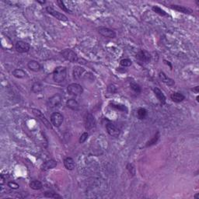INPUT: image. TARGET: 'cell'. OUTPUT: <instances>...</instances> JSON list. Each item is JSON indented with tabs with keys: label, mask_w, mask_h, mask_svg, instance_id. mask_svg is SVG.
I'll return each instance as SVG.
<instances>
[{
	"label": "cell",
	"mask_w": 199,
	"mask_h": 199,
	"mask_svg": "<svg viewBox=\"0 0 199 199\" xmlns=\"http://www.w3.org/2000/svg\"><path fill=\"white\" fill-rule=\"evenodd\" d=\"M84 124L86 130H91L94 128L96 125V121L94 116L92 114H86L84 117Z\"/></svg>",
	"instance_id": "5"
},
{
	"label": "cell",
	"mask_w": 199,
	"mask_h": 199,
	"mask_svg": "<svg viewBox=\"0 0 199 199\" xmlns=\"http://www.w3.org/2000/svg\"><path fill=\"white\" fill-rule=\"evenodd\" d=\"M130 86H131V90L134 92H135V93H140L142 92L141 86L139 84H137L136 83H135V82H131V83H130Z\"/></svg>",
	"instance_id": "28"
},
{
	"label": "cell",
	"mask_w": 199,
	"mask_h": 199,
	"mask_svg": "<svg viewBox=\"0 0 199 199\" xmlns=\"http://www.w3.org/2000/svg\"><path fill=\"white\" fill-rule=\"evenodd\" d=\"M85 72L84 68H83L82 67H76L74 68V71H73V76L74 78L79 80L82 77V76L83 75V72Z\"/></svg>",
	"instance_id": "22"
},
{
	"label": "cell",
	"mask_w": 199,
	"mask_h": 199,
	"mask_svg": "<svg viewBox=\"0 0 199 199\" xmlns=\"http://www.w3.org/2000/svg\"><path fill=\"white\" fill-rule=\"evenodd\" d=\"M57 3H58V6L60 7V9H61V10H63V11L66 12V13H69V14H71L72 11H71V10H68V9L67 8L66 6H65V4H64L63 1H61V0H58V1H57Z\"/></svg>",
	"instance_id": "32"
},
{
	"label": "cell",
	"mask_w": 199,
	"mask_h": 199,
	"mask_svg": "<svg viewBox=\"0 0 199 199\" xmlns=\"http://www.w3.org/2000/svg\"><path fill=\"white\" fill-rule=\"evenodd\" d=\"M194 198L199 199V193H197V194H195V195H194Z\"/></svg>",
	"instance_id": "39"
},
{
	"label": "cell",
	"mask_w": 199,
	"mask_h": 199,
	"mask_svg": "<svg viewBox=\"0 0 199 199\" xmlns=\"http://www.w3.org/2000/svg\"><path fill=\"white\" fill-rule=\"evenodd\" d=\"M61 55H62L64 58L70 62H78L79 57L77 54L73 52L71 49H65L61 52Z\"/></svg>",
	"instance_id": "2"
},
{
	"label": "cell",
	"mask_w": 199,
	"mask_h": 199,
	"mask_svg": "<svg viewBox=\"0 0 199 199\" xmlns=\"http://www.w3.org/2000/svg\"><path fill=\"white\" fill-rule=\"evenodd\" d=\"M43 88L44 86L41 83L39 82H35L31 86V91L34 93H38L43 90Z\"/></svg>",
	"instance_id": "21"
},
{
	"label": "cell",
	"mask_w": 199,
	"mask_h": 199,
	"mask_svg": "<svg viewBox=\"0 0 199 199\" xmlns=\"http://www.w3.org/2000/svg\"><path fill=\"white\" fill-rule=\"evenodd\" d=\"M192 90H193V91L196 92V93H198V91H199V86H196L195 88L193 89Z\"/></svg>",
	"instance_id": "38"
},
{
	"label": "cell",
	"mask_w": 199,
	"mask_h": 199,
	"mask_svg": "<svg viewBox=\"0 0 199 199\" xmlns=\"http://www.w3.org/2000/svg\"><path fill=\"white\" fill-rule=\"evenodd\" d=\"M63 115H61L59 112H55L51 116V121H52V124H53L54 126L56 127V128H58L61 125L62 122H63Z\"/></svg>",
	"instance_id": "9"
},
{
	"label": "cell",
	"mask_w": 199,
	"mask_h": 199,
	"mask_svg": "<svg viewBox=\"0 0 199 199\" xmlns=\"http://www.w3.org/2000/svg\"><path fill=\"white\" fill-rule=\"evenodd\" d=\"M15 48L17 52L20 53H25L30 51V46L28 43L23 41H18L15 45Z\"/></svg>",
	"instance_id": "10"
},
{
	"label": "cell",
	"mask_w": 199,
	"mask_h": 199,
	"mask_svg": "<svg viewBox=\"0 0 199 199\" xmlns=\"http://www.w3.org/2000/svg\"><path fill=\"white\" fill-rule=\"evenodd\" d=\"M67 91L70 95L80 96L83 93V88L79 83H71L67 87Z\"/></svg>",
	"instance_id": "3"
},
{
	"label": "cell",
	"mask_w": 199,
	"mask_h": 199,
	"mask_svg": "<svg viewBox=\"0 0 199 199\" xmlns=\"http://www.w3.org/2000/svg\"><path fill=\"white\" fill-rule=\"evenodd\" d=\"M111 107L115 109L118 110V111H121L122 112H128V108L126 107V106H124L123 104H120V103H111Z\"/></svg>",
	"instance_id": "26"
},
{
	"label": "cell",
	"mask_w": 199,
	"mask_h": 199,
	"mask_svg": "<svg viewBox=\"0 0 199 199\" xmlns=\"http://www.w3.org/2000/svg\"><path fill=\"white\" fill-rule=\"evenodd\" d=\"M12 74H13V76L14 77H16L17 79H22L26 76V72L23 69H20V68H16V69H14L13 71V72H12Z\"/></svg>",
	"instance_id": "23"
},
{
	"label": "cell",
	"mask_w": 199,
	"mask_h": 199,
	"mask_svg": "<svg viewBox=\"0 0 199 199\" xmlns=\"http://www.w3.org/2000/svg\"><path fill=\"white\" fill-rule=\"evenodd\" d=\"M136 59L141 64H148L151 60V55L146 51L142 50L136 55Z\"/></svg>",
	"instance_id": "4"
},
{
	"label": "cell",
	"mask_w": 199,
	"mask_h": 199,
	"mask_svg": "<svg viewBox=\"0 0 199 199\" xmlns=\"http://www.w3.org/2000/svg\"><path fill=\"white\" fill-rule=\"evenodd\" d=\"M153 91H154V93L156 97H157V99H159V101L162 104H165L166 101V96H165V95L163 94V92L161 91L159 88H154Z\"/></svg>",
	"instance_id": "16"
},
{
	"label": "cell",
	"mask_w": 199,
	"mask_h": 199,
	"mask_svg": "<svg viewBox=\"0 0 199 199\" xmlns=\"http://www.w3.org/2000/svg\"><path fill=\"white\" fill-rule=\"evenodd\" d=\"M137 114H138V117L139 119H145L146 115H147V111L145 108H139L138 110Z\"/></svg>",
	"instance_id": "29"
},
{
	"label": "cell",
	"mask_w": 199,
	"mask_h": 199,
	"mask_svg": "<svg viewBox=\"0 0 199 199\" xmlns=\"http://www.w3.org/2000/svg\"><path fill=\"white\" fill-rule=\"evenodd\" d=\"M64 165H65V167L68 170H74L75 166H76L74 159L72 157L65 158L64 159Z\"/></svg>",
	"instance_id": "18"
},
{
	"label": "cell",
	"mask_w": 199,
	"mask_h": 199,
	"mask_svg": "<svg viewBox=\"0 0 199 199\" xmlns=\"http://www.w3.org/2000/svg\"><path fill=\"white\" fill-rule=\"evenodd\" d=\"M67 77V68L64 66H58L53 72V80L55 83H61Z\"/></svg>",
	"instance_id": "1"
},
{
	"label": "cell",
	"mask_w": 199,
	"mask_h": 199,
	"mask_svg": "<svg viewBox=\"0 0 199 199\" xmlns=\"http://www.w3.org/2000/svg\"><path fill=\"white\" fill-rule=\"evenodd\" d=\"M171 9L173 10H176V11L181 12V13H183L184 14H191L192 13L190 9L187 8L185 6H178V5H172L171 6Z\"/></svg>",
	"instance_id": "20"
},
{
	"label": "cell",
	"mask_w": 199,
	"mask_h": 199,
	"mask_svg": "<svg viewBox=\"0 0 199 199\" xmlns=\"http://www.w3.org/2000/svg\"><path fill=\"white\" fill-rule=\"evenodd\" d=\"M29 185H30V188H31V189L35 190V191H37V190H41L42 188V187H43L42 183L39 181H32Z\"/></svg>",
	"instance_id": "24"
},
{
	"label": "cell",
	"mask_w": 199,
	"mask_h": 199,
	"mask_svg": "<svg viewBox=\"0 0 199 199\" xmlns=\"http://www.w3.org/2000/svg\"><path fill=\"white\" fill-rule=\"evenodd\" d=\"M46 11L48 14H49L50 15L53 16L55 18L58 19V20H61V21H67L68 20V17L63 14H61L59 12L56 11L55 10H54L52 7L51 6H47L46 7Z\"/></svg>",
	"instance_id": "8"
},
{
	"label": "cell",
	"mask_w": 199,
	"mask_h": 199,
	"mask_svg": "<svg viewBox=\"0 0 199 199\" xmlns=\"http://www.w3.org/2000/svg\"><path fill=\"white\" fill-rule=\"evenodd\" d=\"M120 64L123 67H129L132 65V61L128 59V58H124V59H122L120 61Z\"/></svg>",
	"instance_id": "31"
},
{
	"label": "cell",
	"mask_w": 199,
	"mask_h": 199,
	"mask_svg": "<svg viewBox=\"0 0 199 199\" xmlns=\"http://www.w3.org/2000/svg\"><path fill=\"white\" fill-rule=\"evenodd\" d=\"M45 194V197H48V198H55V199L62 198V197H61V195H59V194H57V193L53 192V191H46V192H45V194Z\"/></svg>",
	"instance_id": "25"
},
{
	"label": "cell",
	"mask_w": 199,
	"mask_h": 199,
	"mask_svg": "<svg viewBox=\"0 0 199 199\" xmlns=\"http://www.w3.org/2000/svg\"><path fill=\"white\" fill-rule=\"evenodd\" d=\"M106 128L108 134L112 137H118L120 135L121 131H120L119 128H117L115 124H111V123H107L106 125Z\"/></svg>",
	"instance_id": "12"
},
{
	"label": "cell",
	"mask_w": 199,
	"mask_h": 199,
	"mask_svg": "<svg viewBox=\"0 0 199 199\" xmlns=\"http://www.w3.org/2000/svg\"><path fill=\"white\" fill-rule=\"evenodd\" d=\"M32 111H33V115L37 118V119H38L41 122L43 123L44 125H45L47 128H48V129H51V128H52V125L50 124V121H48L46 118V117L41 113V111H40L37 109H32Z\"/></svg>",
	"instance_id": "7"
},
{
	"label": "cell",
	"mask_w": 199,
	"mask_h": 199,
	"mask_svg": "<svg viewBox=\"0 0 199 199\" xmlns=\"http://www.w3.org/2000/svg\"><path fill=\"white\" fill-rule=\"evenodd\" d=\"M66 106L73 111H78L80 107L79 103L75 99H69L68 100H67Z\"/></svg>",
	"instance_id": "19"
},
{
	"label": "cell",
	"mask_w": 199,
	"mask_h": 199,
	"mask_svg": "<svg viewBox=\"0 0 199 199\" xmlns=\"http://www.w3.org/2000/svg\"><path fill=\"white\" fill-rule=\"evenodd\" d=\"M5 179H4V178H3V175H1V185H2V184H4V183H5Z\"/></svg>",
	"instance_id": "37"
},
{
	"label": "cell",
	"mask_w": 199,
	"mask_h": 199,
	"mask_svg": "<svg viewBox=\"0 0 199 199\" xmlns=\"http://www.w3.org/2000/svg\"><path fill=\"white\" fill-rule=\"evenodd\" d=\"M159 136H160V135H159V131H157V132L156 133V135H154V137H153L150 141L148 142L147 144H146V147H149V146H153V145L156 144V143L157 142L158 140H159Z\"/></svg>",
	"instance_id": "27"
},
{
	"label": "cell",
	"mask_w": 199,
	"mask_h": 199,
	"mask_svg": "<svg viewBox=\"0 0 199 199\" xmlns=\"http://www.w3.org/2000/svg\"><path fill=\"white\" fill-rule=\"evenodd\" d=\"M127 169H128V170L129 171V173L132 175V176H135V167L133 166L132 164L128 163V164L127 165Z\"/></svg>",
	"instance_id": "36"
},
{
	"label": "cell",
	"mask_w": 199,
	"mask_h": 199,
	"mask_svg": "<svg viewBox=\"0 0 199 199\" xmlns=\"http://www.w3.org/2000/svg\"><path fill=\"white\" fill-rule=\"evenodd\" d=\"M7 185H8V187H10V188H12V189H18V188H20L19 184H17L16 182H14V181H10V182H8Z\"/></svg>",
	"instance_id": "35"
},
{
	"label": "cell",
	"mask_w": 199,
	"mask_h": 199,
	"mask_svg": "<svg viewBox=\"0 0 199 199\" xmlns=\"http://www.w3.org/2000/svg\"><path fill=\"white\" fill-rule=\"evenodd\" d=\"M27 67H28L29 69L33 72H39L41 69V65H40V63L37 61H34V60L29 61L28 64H27Z\"/></svg>",
	"instance_id": "15"
},
{
	"label": "cell",
	"mask_w": 199,
	"mask_h": 199,
	"mask_svg": "<svg viewBox=\"0 0 199 199\" xmlns=\"http://www.w3.org/2000/svg\"><path fill=\"white\" fill-rule=\"evenodd\" d=\"M107 91L109 92L110 93H112V94H114V93H117V91H118V89H117L116 86H115V84H110L109 86H107Z\"/></svg>",
	"instance_id": "33"
},
{
	"label": "cell",
	"mask_w": 199,
	"mask_h": 199,
	"mask_svg": "<svg viewBox=\"0 0 199 199\" xmlns=\"http://www.w3.org/2000/svg\"><path fill=\"white\" fill-rule=\"evenodd\" d=\"M89 137V134L87 132H84L83 133V134L81 135V136H80V140H79V142H80V143H84L87 140V139H88Z\"/></svg>",
	"instance_id": "34"
},
{
	"label": "cell",
	"mask_w": 199,
	"mask_h": 199,
	"mask_svg": "<svg viewBox=\"0 0 199 199\" xmlns=\"http://www.w3.org/2000/svg\"><path fill=\"white\" fill-rule=\"evenodd\" d=\"M159 77L161 80V81L163 82V83H166V84L168 85V86H172L175 84L174 80H172L171 78H170V77H168L163 72H160L159 73Z\"/></svg>",
	"instance_id": "13"
},
{
	"label": "cell",
	"mask_w": 199,
	"mask_h": 199,
	"mask_svg": "<svg viewBox=\"0 0 199 199\" xmlns=\"http://www.w3.org/2000/svg\"><path fill=\"white\" fill-rule=\"evenodd\" d=\"M61 100H62L61 95L59 93H55L48 99V106L51 108L56 107L61 103Z\"/></svg>",
	"instance_id": "6"
},
{
	"label": "cell",
	"mask_w": 199,
	"mask_h": 199,
	"mask_svg": "<svg viewBox=\"0 0 199 199\" xmlns=\"http://www.w3.org/2000/svg\"><path fill=\"white\" fill-rule=\"evenodd\" d=\"M98 32L99 34L107 38H115L116 37V33L115 30L107 28V27H99L98 29Z\"/></svg>",
	"instance_id": "11"
},
{
	"label": "cell",
	"mask_w": 199,
	"mask_h": 199,
	"mask_svg": "<svg viewBox=\"0 0 199 199\" xmlns=\"http://www.w3.org/2000/svg\"><path fill=\"white\" fill-rule=\"evenodd\" d=\"M56 166H57L56 161L54 160V159H50V160L46 161V162H45V163H43V165H42L41 166V169L42 170L46 171V170H48L53 169V168L56 167Z\"/></svg>",
	"instance_id": "14"
},
{
	"label": "cell",
	"mask_w": 199,
	"mask_h": 199,
	"mask_svg": "<svg viewBox=\"0 0 199 199\" xmlns=\"http://www.w3.org/2000/svg\"><path fill=\"white\" fill-rule=\"evenodd\" d=\"M153 10L155 12V13L159 14L160 16H167V14H166V12H165L163 10H162V9L159 6H153Z\"/></svg>",
	"instance_id": "30"
},
{
	"label": "cell",
	"mask_w": 199,
	"mask_h": 199,
	"mask_svg": "<svg viewBox=\"0 0 199 199\" xmlns=\"http://www.w3.org/2000/svg\"><path fill=\"white\" fill-rule=\"evenodd\" d=\"M171 99L173 101L175 102V103H181L185 99V96L184 95H183L181 93H179V92H175V93H173L170 96Z\"/></svg>",
	"instance_id": "17"
}]
</instances>
